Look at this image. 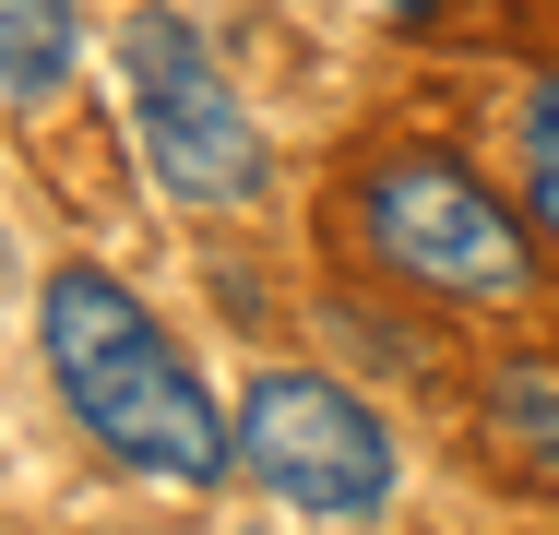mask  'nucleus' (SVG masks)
Instances as JSON below:
<instances>
[{
  "instance_id": "20e7f679",
  "label": "nucleus",
  "mask_w": 559,
  "mask_h": 535,
  "mask_svg": "<svg viewBox=\"0 0 559 535\" xmlns=\"http://www.w3.org/2000/svg\"><path fill=\"white\" fill-rule=\"evenodd\" d=\"M357 214H369V238H381V262H405V274H429L452 298H512L524 286V226L488 203L452 155H381L369 179H357Z\"/></svg>"
},
{
  "instance_id": "6e6552de",
  "label": "nucleus",
  "mask_w": 559,
  "mask_h": 535,
  "mask_svg": "<svg viewBox=\"0 0 559 535\" xmlns=\"http://www.w3.org/2000/svg\"><path fill=\"white\" fill-rule=\"evenodd\" d=\"M381 12H405V24H417V12H441V0H381Z\"/></svg>"
},
{
  "instance_id": "f257e3e1",
  "label": "nucleus",
  "mask_w": 559,
  "mask_h": 535,
  "mask_svg": "<svg viewBox=\"0 0 559 535\" xmlns=\"http://www.w3.org/2000/svg\"><path fill=\"white\" fill-rule=\"evenodd\" d=\"M48 369H60L72 417L96 428L119 464L179 476V488H215L226 476L238 428L215 417V393L179 369V345L155 333V310H143L119 274H96V262L48 274Z\"/></svg>"
},
{
  "instance_id": "7ed1b4c3",
  "label": "nucleus",
  "mask_w": 559,
  "mask_h": 535,
  "mask_svg": "<svg viewBox=\"0 0 559 535\" xmlns=\"http://www.w3.org/2000/svg\"><path fill=\"white\" fill-rule=\"evenodd\" d=\"M238 464L274 488V500H298V512H381V488H393V440L381 417L345 393V381H310V369H262L250 381V405H238Z\"/></svg>"
},
{
  "instance_id": "39448f33",
  "label": "nucleus",
  "mask_w": 559,
  "mask_h": 535,
  "mask_svg": "<svg viewBox=\"0 0 559 535\" xmlns=\"http://www.w3.org/2000/svg\"><path fill=\"white\" fill-rule=\"evenodd\" d=\"M72 0H0V107H36L72 72Z\"/></svg>"
},
{
  "instance_id": "f03ea898",
  "label": "nucleus",
  "mask_w": 559,
  "mask_h": 535,
  "mask_svg": "<svg viewBox=\"0 0 559 535\" xmlns=\"http://www.w3.org/2000/svg\"><path fill=\"white\" fill-rule=\"evenodd\" d=\"M119 84H131V131L155 155V179L179 203H250L262 191V143H250V107L215 72V48L167 12H143L119 36Z\"/></svg>"
},
{
  "instance_id": "0eeeda50",
  "label": "nucleus",
  "mask_w": 559,
  "mask_h": 535,
  "mask_svg": "<svg viewBox=\"0 0 559 535\" xmlns=\"http://www.w3.org/2000/svg\"><path fill=\"white\" fill-rule=\"evenodd\" d=\"M524 191H536V226L559 238V84L524 96Z\"/></svg>"
},
{
  "instance_id": "423d86ee",
  "label": "nucleus",
  "mask_w": 559,
  "mask_h": 535,
  "mask_svg": "<svg viewBox=\"0 0 559 535\" xmlns=\"http://www.w3.org/2000/svg\"><path fill=\"white\" fill-rule=\"evenodd\" d=\"M488 417L559 476V369H500V381H488Z\"/></svg>"
}]
</instances>
